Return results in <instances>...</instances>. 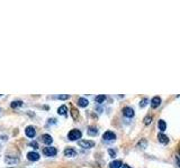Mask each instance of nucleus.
I'll return each mask as SVG.
<instances>
[{
	"instance_id": "obj_9",
	"label": "nucleus",
	"mask_w": 180,
	"mask_h": 168,
	"mask_svg": "<svg viewBox=\"0 0 180 168\" xmlns=\"http://www.w3.org/2000/svg\"><path fill=\"white\" fill-rule=\"evenodd\" d=\"M123 114L126 118H133L134 117V110L131 106H125L123 109Z\"/></svg>"
},
{
	"instance_id": "obj_8",
	"label": "nucleus",
	"mask_w": 180,
	"mask_h": 168,
	"mask_svg": "<svg viewBox=\"0 0 180 168\" xmlns=\"http://www.w3.org/2000/svg\"><path fill=\"white\" fill-rule=\"evenodd\" d=\"M63 154H64L65 157H71V158H72V157H76V156H77L78 152H77L76 150H74L73 148L69 147V148H65V149H64V152H63Z\"/></svg>"
},
{
	"instance_id": "obj_11",
	"label": "nucleus",
	"mask_w": 180,
	"mask_h": 168,
	"mask_svg": "<svg viewBox=\"0 0 180 168\" xmlns=\"http://www.w3.org/2000/svg\"><path fill=\"white\" fill-rule=\"evenodd\" d=\"M88 104H89V101L87 100L86 98H80L78 100V105L81 108H86V106H88Z\"/></svg>"
},
{
	"instance_id": "obj_20",
	"label": "nucleus",
	"mask_w": 180,
	"mask_h": 168,
	"mask_svg": "<svg viewBox=\"0 0 180 168\" xmlns=\"http://www.w3.org/2000/svg\"><path fill=\"white\" fill-rule=\"evenodd\" d=\"M55 98L59 100H68V99H70V94H60Z\"/></svg>"
},
{
	"instance_id": "obj_23",
	"label": "nucleus",
	"mask_w": 180,
	"mask_h": 168,
	"mask_svg": "<svg viewBox=\"0 0 180 168\" xmlns=\"http://www.w3.org/2000/svg\"><path fill=\"white\" fill-rule=\"evenodd\" d=\"M29 146H30V147L35 148V149H37V148H39V145H37V142H36V141H32V142L29 143Z\"/></svg>"
},
{
	"instance_id": "obj_27",
	"label": "nucleus",
	"mask_w": 180,
	"mask_h": 168,
	"mask_svg": "<svg viewBox=\"0 0 180 168\" xmlns=\"http://www.w3.org/2000/svg\"><path fill=\"white\" fill-rule=\"evenodd\" d=\"M55 119H54V118H53V119H48V123H55Z\"/></svg>"
},
{
	"instance_id": "obj_14",
	"label": "nucleus",
	"mask_w": 180,
	"mask_h": 168,
	"mask_svg": "<svg viewBox=\"0 0 180 168\" xmlns=\"http://www.w3.org/2000/svg\"><path fill=\"white\" fill-rule=\"evenodd\" d=\"M5 161H6L7 164L13 165V164H16V163H18V161H19V159H18V158H13V157L8 156V157H6V158H5Z\"/></svg>"
},
{
	"instance_id": "obj_28",
	"label": "nucleus",
	"mask_w": 180,
	"mask_h": 168,
	"mask_svg": "<svg viewBox=\"0 0 180 168\" xmlns=\"http://www.w3.org/2000/svg\"><path fill=\"white\" fill-rule=\"evenodd\" d=\"M122 168H132V167H131V166H129V165L124 164V165H122Z\"/></svg>"
},
{
	"instance_id": "obj_26",
	"label": "nucleus",
	"mask_w": 180,
	"mask_h": 168,
	"mask_svg": "<svg viewBox=\"0 0 180 168\" xmlns=\"http://www.w3.org/2000/svg\"><path fill=\"white\" fill-rule=\"evenodd\" d=\"M108 152H109V155L112 156V157H115V155H116L115 151H113L112 149H109V150H108Z\"/></svg>"
},
{
	"instance_id": "obj_5",
	"label": "nucleus",
	"mask_w": 180,
	"mask_h": 168,
	"mask_svg": "<svg viewBox=\"0 0 180 168\" xmlns=\"http://www.w3.org/2000/svg\"><path fill=\"white\" fill-rule=\"evenodd\" d=\"M25 134L28 138H34L35 134H36V130H35V128L33 126H28V127H26Z\"/></svg>"
},
{
	"instance_id": "obj_21",
	"label": "nucleus",
	"mask_w": 180,
	"mask_h": 168,
	"mask_svg": "<svg viewBox=\"0 0 180 168\" xmlns=\"http://www.w3.org/2000/svg\"><path fill=\"white\" fill-rule=\"evenodd\" d=\"M71 114H72V118L74 119V120H77L78 118H79V111H77L76 109H72V112H71Z\"/></svg>"
},
{
	"instance_id": "obj_18",
	"label": "nucleus",
	"mask_w": 180,
	"mask_h": 168,
	"mask_svg": "<svg viewBox=\"0 0 180 168\" xmlns=\"http://www.w3.org/2000/svg\"><path fill=\"white\" fill-rule=\"evenodd\" d=\"M67 112H68V108H67V105H61L60 108L57 109V113L61 114V116L67 114Z\"/></svg>"
},
{
	"instance_id": "obj_4",
	"label": "nucleus",
	"mask_w": 180,
	"mask_h": 168,
	"mask_svg": "<svg viewBox=\"0 0 180 168\" xmlns=\"http://www.w3.org/2000/svg\"><path fill=\"white\" fill-rule=\"evenodd\" d=\"M103 139L104 140H106V141H113V140H115L116 139V134H114L113 131L108 130L103 134Z\"/></svg>"
},
{
	"instance_id": "obj_16",
	"label": "nucleus",
	"mask_w": 180,
	"mask_h": 168,
	"mask_svg": "<svg viewBox=\"0 0 180 168\" xmlns=\"http://www.w3.org/2000/svg\"><path fill=\"white\" fill-rule=\"evenodd\" d=\"M158 127L161 131H164L166 129H167V123H166L164 120L161 119V120H159V122H158Z\"/></svg>"
},
{
	"instance_id": "obj_13",
	"label": "nucleus",
	"mask_w": 180,
	"mask_h": 168,
	"mask_svg": "<svg viewBox=\"0 0 180 168\" xmlns=\"http://www.w3.org/2000/svg\"><path fill=\"white\" fill-rule=\"evenodd\" d=\"M122 161L120 160H113L112 163L109 164V168H120L122 167Z\"/></svg>"
},
{
	"instance_id": "obj_17",
	"label": "nucleus",
	"mask_w": 180,
	"mask_h": 168,
	"mask_svg": "<svg viewBox=\"0 0 180 168\" xmlns=\"http://www.w3.org/2000/svg\"><path fill=\"white\" fill-rule=\"evenodd\" d=\"M23 103H24V102H23L22 100H16V101H13V102H11L10 106H11V108H14V109H16V108H19V106H22Z\"/></svg>"
},
{
	"instance_id": "obj_3",
	"label": "nucleus",
	"mask_w": 180,
	"mask_h": 168,
	"mask_svg": "<svg viewBox=\"0 0 180 168\" xmlns=\"http://www.w3.org/2000/svg\"><path fill=\"white\" fill-rule=\"evenodd\" d=\"M43 154L45 156H48V157H53L57 154V150H56L55 147H45L43 149Z\"/></svg>"
},
{
	"instance_id": "obj_29",
	"label": "nucleus",
	"mask_w": 180,
	"mask_h": 168,
	"mask_svg": "<svg viewBox=\"0 0 180 168\" xmlns=\"http://www.w3.org/2000/svg\"><path fill=\"white\" fill-rule=\"evenodd\" d=\"M179 160H180V154H179Z\"/></svg>"
},
{
	"instance_id": "obj_10",
	"label": "nucleus",
	"mask_w": 180,
	"mask_h": 168,
	"mask_svg": "<svg viewBox=\"0 0 180 168\" xmlns=\"http://www.w3.org/2000/svg\"><path fill=\"white\" fill-rule=\"evenodd\" d=\"M160 104H161V98L160 97H154L151 100V106L152 108H158Z\"/></svg>"
},
{
	"instance_id": "obj_1",
	"label": "nucleus",
	"mask_w": 180,
	"mask_h": 168,
	"mask_svg": "<svg viewBox=\"0 0 180 168\" xmlns=\"http://www.w3.org/2000/svg\"><path fill=\"white\" fill-rule=\"evenodd\" d=\"M82 136V132L79 129H72V130L69 131L68 134V138L69 140H71V141H74V140H78V139H80Z\"/></svg>"
},
{
	"instance_id": "obj_19",
	"label": "nucleus",
	"mask_w": 180,
	"mask_h": 168,
	"mask_svg": "<svg viewBox=\"0 0 180 168\" xmlns=\"http://www.w3.org/2000/svg\"><path fill=\"white\" fill-rule=\"evenodd\" d=\"M105 100H106V95L105 94H99V95L95 98V101L97 103H103V102H105Z\"/></svg>"
},
{
	"instance_id": "obj_7",
	"label": "nucleus",
	"mask_w": 180,
	"mask_h": 168,
	"mask_svg": "<svg viewBox=\"0 0 180 168\" xmlns=\"http://www.w3.org/2000/svg\"><path fill=\"white\" fill-rule=\"evenodd\" d=\"M41 140H42V142L45 143V145H51L52 142H53V138H52V136H50V134H42L41 136Z\"/></svg>"
},
{
	"instance_id": "obj_25",
	"label": "nucleus",
	"mask_w": 180,
	"mask_h": 168,
	"mask_svg": "<svg viewBox=\"0 0 180 168\" xmlns=\"http://www.w3.org/2000/svg\"><path fill=\"white\" fill-rule=\"evenodd\" d=\"M146 104H147V99H143V100L141 101V103H140V105H141L142 108H143V106H145Z\"/></svg>"
},
{
	"instance_id": "obj_12",
	"label": "nucleus",
	"mask_w": 180,
	"mask_h": 168,
	"mask_svg": "<svg viewBox=\"0 0 180 168\" xmlns=\"http://www.w3.org/2000/svg\"><path fill=\"white\" fill-rule=\"evenodd\" d=\"M158 139H159V141H160L161 143H163V145H166V143L169 142V139H168V137L166 136V134H163L162 132L158 134Z\"/></svg>"
},
{
	"instance_id": "obj_22",
	"label": "nucleus",
	"mask_w": 180,
	"mask_h": 168,
	"mask_svg": "<svg viewBox=\"0 0 180 168\" xmlns=\"http://www.w3.org/2000/svg\"><path fill=\"white\" fill-rule=\"evenodd\" d=\"M151 120H152V117H150V116H147V117L144 118V123H145V124H150V123H151Z\"/></svg>"
},
{
	"instance_id": "obj_15",
	"label": "nucleus",
	"mask_w": 180,
	"mask_h": 168,
	"mask_svg": "<svg viewBox=\"0 0 180 168\" xmlns=\"http://www.w3.org/2000/svg\"><path fill=\"white\" fill-rule=\"evenodd\" d=\"M97 134H98V129H97L96 127L90 126L89 128H88V134H89V136H96Z\"/></svg>"
},
{
	"instance_id": "obj_6",
	"label": "nucleus",
	"mask_w": 180,
	"mask_h": 168,
	"mask_svg": "<svg viewBox=\"0 0 180 168\" xmlns=\"http://www.w3.org/2000/svg\"><path fill=\"white\" fill-rule=\"evenodd\" d=\"M27 159L29 161H37L39 159V154L35 152V151H29L27 154Z\"/></svg>"
},
{
	"instance_id": "obj_2",
	"label": "nucleus",
	"mask_w": 180,
	"mask_h": 168,
	"mask_svg": "<svg viewBox=\"0 0 180 168\" xmlns=\"http://www.w3.org/2000/svg\"><path fill=\"white\" fill-rule=\"evenodd\" d=\"M78 145L81 148L89 149V148H92L95 146V141H92V140H87V139H82V140H79V141H78Z\"/></svg>"
},
{
	"instance_id": "obj_24",
	"label": "nucleus",
	"mask_w": 180,
	"mask_h": 168,
	"mask_svg": "<svg viewBox=\"0 0 180 168\" xmlns=\"http://www.w3.org/2000/svg\"><path fill=\"white\" fill-rule=\"evenodd\" d=\"M138 146H140V147H142V146H143V148H144V147L146 146V140H144V139H142L141 141L138 142Z\"/></svg>"
}]
</instances>
